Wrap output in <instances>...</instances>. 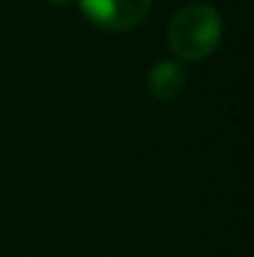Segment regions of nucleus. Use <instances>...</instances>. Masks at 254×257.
<instances>
[{
    "label": "nucleus",
    "instance_id": "nucleus-1",
    "mask_svg": "<svg viewBox=\"0 0 254 257\" xmlns=\"http://www.w3.org/2000/svg\"><path fill=\"white\" fill-rule=\"evenodd\" d=\"M222 40V15L207 3H189L179 8L167 28L169 50L184 60L197 63L209 58Z\"/></svg>",
    "mask_w": 254,
    "mask_h": 257
},
{
    "label": "nucleus",
    "instance_id": "nucleus-2",
    "mask_svg": "<svg viewBox=\"0 0 254 257\" xmlns=\"http://www.w3.org/2000/svg\"><path fill=\"white\" fill-rule=\"evenodd\" d=\"M78 3L92 25L110 33H122L140 25L152 8V0H78Z\"/></svg>",
    "mask_w": 254,
    "mask_h": 257
},
{
    "label": "nucleus",
    "instance_id": "nucleus-3",
    "mask_svg": "<svg viewBox=\"0 0 254 257\" xmlns=\"http://www.w3.org/2000/svg\"><path fill=\"white\" fill-rule=\"evenodd\" d=\"M184 83H187V73L182 63H174V60H160L147 75L150 95H155L162 102L174 100L184 90Z\"/></svg>",
    "mask_w": 254,
    "mask_h": 257
},
{
    "label": "nucleus",
    "instance_id": "nucleus-4",
    "mask_svg": "<svg viewBox=\"0 0 254 257\" xmlns=\"http://www.w3.org/2000/svg\"><path fill=\"white\" fill-rule=\"evenodd\" d=\"M48 3H53V5H70V3H75V0H48Z\"/></svg>",
    "mask_w": 254,
    "mask_h": 257
}]
</instances>
